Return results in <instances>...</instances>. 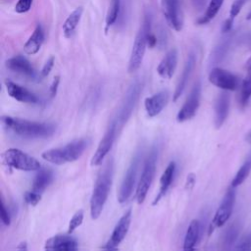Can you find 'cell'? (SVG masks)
Segmentation results:
<instances>
[{
  "label": "cell",
  "instance_id": "6da1fadb",
  "mask_svg": "<svg viewBox=\"0 0 251 251\" xmlns=\"http://www.w3.org/2000/svg\"><path fill=\"white\" fill-rule=\"evenodd\" d=\"M2 122L14 133L28 138L49 137L55 132V126L51 124L36 123L20 118L2 117Z\"/></svg>",
  "mask_w": 251,
  "mask_h": 251
},
{
  "label": "cell",
  "instance_id": "7a4b0ae2",
  "mask_svg": "<svg viewBox=\"0 0 251 251\" xmlns=\"http://www.w3.org/2000/svg\"><path fill=\"white\" fill-rule=\"evenodd\" d=\"M113 177V163L108 162L99 174L90 199V215L93 220L97 219L107 201Z\"/></svg>",
  "mask_w": 251,
  "mask_h": 251
},
{
  "label": "cell",
  "instance_id": "3957f363",
  "mask_svg": "<svg viewBox=\"0 0 251 251\" xmlns=\"http://www.w3.org/2000/svg\"><path fill=\"white\" fill-rule=\"evenodd\" d=\"M152 32V16L149 12H145L142 25L134 38L129 61H128V73L136 72L143 61L146 47L148 45V36Z\"/></svg>",
  "mask_w": 251,
  "mask_h": 251
},
{
  "label": "cell",
  "instance_id": "277c9868",
  "mask_svg": "<svg viewBox=\"0 0 251 251\" xmlns=\"http://www.w3.org/2000/svg\"><path fill=\"white\" fill-rule=\"evenodd\" d=\"M87 146L86 139L75 140L63 147L49 149L42 153V158L55 165H64L66 163L77 160Z\"/></svg>",
  "mask_w": 251,
  "mask_h": 251
},
{
  "label": "cell",
  "instance_id": "5b68a950",
  "mask_svg": "<svg viewBox=\"0 0 251 251\" xmlns=\"http://www.w3.org/2000/svg\"><path fill=\"white\" fill-rule=\"evenodd\" d=\"M3 164L20 171H39L41 165L37 159L20 149L10 148L1 154Z\"/></svg>",
  "mask_w": 251,
  "mask_h": 251
},
{
  "label": "cell",
  "instance_id": "8992f818",
  "mask_svg": "<svg viewBox=\"0 0 251 251\" xmlns=\"http://www.w3.org/2000/svg\"><path fill=\"white\" fill-rule=\"evenodd\" d=\"M141 83L138 80H134L129 87L127 88L124 99L122 101V104L118 110L117 116L115 118V122L117 123L118 126H123L128 118L130 117L141 92Z\"/></svg>",
  "mask_w": 251,
  "mask_h": 251
},
{
  "label": "cell",
  "instance_id": "52a82bcc",
  "mask_svg": "<svg viewBox=\"0 0 251 251\" xmlns=\"http://www.w3.org/2000/svg\"><path fill=\"white\" fill-rule=\"evenodd\" d=\"M155 170H156V153L152 152V154L148 157V159L144 164L141 176L137 185L136 200L138 204L143 203V201L146 198L147 192L154 178Z\"/></svg>",
  "mask_w": 251,
  "mask_h": 251
},
{
  "label": "cell",
  "instance_id": "ba28073f",
  "mask_svg": "<svg viewBox=\"0 0 251 251\" xmlns=\"http://www.w3.org/2000/svg\"><path fill=\"white\" fill-rule=\"evenodd\" d=\"M234 203H235V191H234V187L230 186L226 192L222 200V203L219 206L213 218V221L211 223V227H210V233L215 227L223 226L228 221V219L232 214Z\"/></svg>",
  "mask_w": 251,
  "mask_h": 251
},
{
  "label": "cell",
  "instance_id": "9c48e42d",
  "mask_svg": "<svg viewBox=\"0 0 251 251\" xmlns=\"http://www.w3.org/2000/svg\"><path fill=\"white\" fill-rule=\"evenodd\" d=\"M209 81L213 85L226 91L236 90L241 84L237 75L218 67H215L210 71Z\"/></svg>",
  "mask_w": 251,
  "mask_h": 251
},
{
  "label": "cell",
  "instance_id": "30bf717a",
  "mask_svg": "<svg viewBox=\"0 0 251 251\" xmlns=\"http://www.w3.org/2000/svg\"><path fill=\"white\" fill-rule=\"evenodd\" d=\"M139 162H140V155H139V153H137L134 156L133 160L131 161V163L125 175V177L122 181L119 195H118V200L120 203L126 202L132 194L133 187H134L135 180H136L137 172H138Z\"/></svg>",
  "mask_w": 251,
  "mask_h": 251
},
{
  "label": "cell",
  "instance_id": "8fae6325",
  "mask_svg": "<svg viewBox=\"0 0 251 251\" xmlns=\"http://www.w3.org/2000/svg\"><path fill=\"white\" fill-rule=\"evenodd\" d=\"M200 97H201V83L197 81L193 85L187 99L185 100L184 104L182 105V107L180 108V110L176 115V120L178 122L182 123V122L188 121L195 116L200 105Z\"/></svg>",
  "mask_w": 251,
  "mask_h": 251
},
{
  "label": "cell",
  "instance_id": "7c38bea8",
  "mask_svg": "<svg viewBox=\"0 0 251 251\" xmlns=\"http://www.w3.org/2000/svg\"><path fill=\"white\" fill-rule=\"evenodd\" d=\"M162 12L168 25L179 31L183 26V17L179 0H161Z\"/></svg>",
  "mask_w": 251,
  "mask_h": 251
},
{
  "label": "cell",
  "instance_id": "4fadbf2b",
  "mask_svg": "<svg viewBox=\"0 0 251 251\" xmlns=\"http://www.w3.org/2000/svg\"><path fill=\"white\" fill-rule=\"evenodd\" d=\"M117 123L115 121H112L110 124V126L106 130L104 136L102 137L101 141L99 142V145L91 159V166H99L102 164L104 158L111 150L113 143L115 141L116 132H117Z\"/></svg>",
  "mask_w": 251,
  "mask_h": 251
},
{
  "label": "cell",
  "instance_id": "5bb4252c",
  "mask_svg": "<svg viewBox=\"0 0 251 251\" xmlns=\"http://www.w3.org/2000/svg\"><path fill=\"white\" fill-rule=\"evenodd\" d=\"M5 65L10 71L20 74L33 81H38L41 77V75L35 71V69L32 67L29 61L25 59L24 56L18 55L12 57L6 61Z\"/></svg>",
  "mask_w": 251,
  "mask_h": 251
},
{
  "label": "cell",
  "instance_id": "9a60e30c",
  "mask_svg": "<svg viewBox=\"0 0 251 251\" xmlns=\"http://www.w3.org/2000/svg\"><path fill=\"white\" fill-rule=\"evenodd\" d=\"M130 221H131V210L129 209L122 216V218L117 223L110 239L104 246L106 250H117V247L121 244V242L124 240V238L126 237L128 231Z\"/></svg>",
  "mask_w": 251,
  "mask_h": 251
},
{
  "label": "cell",
  "instance_id": "2e32d148",
  "mask_svg": "<svg viewBox=\"0 0 251 251\" xmlns=\"http://www.w3.org/2000/svg\"><path fill=\"white\" fill-rule=\"evenodd\" d=\"M77 241L68 234H58L47 239L44 251H77Z\"/></svg>",
  "mask_w": 251,
  "mask_h": 251
},
{
  "label": "cell",
  "instance_id": "e0dca14e",
  "mask_svg": "<svg viewBox=\"0 0 251 251\" xmlns=\"http://www.w3.org/2000/svg\"><path fill=\"white\" fill-rule=\"evenodd\" d=\"M5 85L8 94L19 102L28 104H37L39 102V98L34 93L12 80L7 79L5 81Z\"/></svg>",
  "mask_w": 251,
  "mask_h": 251
},
{
  "label": "cell",
  "instance_id": "ac0fdd59",
  "mask_svg": "<svg viewBox=\"0 0 251 251\" xmlns=\"http://www.w3.org/2000/svg\"><path fill=\"white\" fill-rule=\"evenodd\" d=\"M168 101H169V93L168 91H165V90L147 97L144 101V106H145L147 115L150 118L156 117L166 107Z\"/></svg>",
  "mask_w": 251,
  "mask_h": 251
},
{
  "label": "cell",
  "instance_id": "d6986e66",
  "mask_svg": "<svg viewBox=\"0 0 251 251\" xmlns=\"http://www.w3.org/2000/svg\"><path fill=\"white\" fill-rule=\"evenodd\" d=\"M230 104V96L227 91H222L215 103V126L220 128L227 118Z\"/></svg>",
  "mask_w": 251,
  "mask_h": 251
},
{
  "label": "cell",
  "instance_id": "ffe728a7",
  "mask_svg": "<svg viewBox=\"0 0 251 251\" xmlns=\"http://www.w3.org/2000/svg\"><path fill=\"white\" fill-rule=\"evenodd\" d=\"M177 65V51L173 48L169 50L157 67L158 75L163 78H171Z\"/></svg>",
  "mask_w": 251,
  "mask_h": 251
},
{
  "label": "cell",
  "instance_id": "44dd1931",
  "mask_svg": "<svg viewBox=\"0 0 251 251\" xmlns=\"http://www.w3.org/2000/svg\"><path fill=\"white\" fill-rule=\"evenodd\" d=\"M195 64H196V56L194 53H190L187 57V60L185 62V65H184V68L182 70V73H181V75L178 79V82L176 84V90H175V93H174V96H173V100L174 101H176L180 95L182 94L183 90L185 89L186 87V84L188 82V79L194 70V67H195Z\"/></svg>",
  "mask_w": 251,
  "mask_h": 251
},
{
  "label": "cell",
  "instance_id": "7402d4cb",
  "mask_svg": "<svg viewBox=\"0 0 251 251\" xmlns=\"http://www.w3.org/2000/svg\"><path fill=\"white\" fill-rule=\"evenodd\" d=\"M43 42H44V30L41 25L38 24L35 26L29 38L25 43L24 50L28 55H34L40 50Z\"/></svg>",
  "mask_w": 251,
  "mask_h": 251
},
{
  "label": "cell",
  "instance_id": "603a6c76",
  "mask_svg": "<svg viewBox=\"0 0 251 251\" xmlns=\"http://www.w3.org/2000/svg\"><path fill=\"white\" fill-rule=\"evenodd\" d=\"M200 234V223L198 220H192L186 229L182 251H195Z\"/></svg>",
  "mask_w": 251,
  "mask_h": 251
},
{
  "label": "cell",
  "instance_id": "cb8c5ba5",
  "mask_svg": "<svg viewBox=\"0 0 251 251\" xmlns=\"http://www.w3.org/2000/svg\"><path fill=\"white\" fill-rule=\"evenodd\" d=\"M175 172H176V163L175 162H171L167 168L165 169V171L163 172L161 178H160V189L159 192L157 194V196L155 197L152 205H156L161 198L166 194V192L168 191V189L170 188L172 181L174 179V176H175Z\"/></svg>",
  "mask_w": 251,
  "mask_h": 251
},
{
  "label": "cell",
  "instance_id": "d4e9b609",
  "mask_svg": "<svg viewBox=\"0 0 251 251\" xmlns=\"http://www.w3.org/2000/svg\"><path fill=\"white\" fill-rule=\"evenodd\" d=\"M231 42H232V35L228 34V35L225 36L218 43V45L214 48V50L210 56V65L211 66H215V65L219 64L225 59V57L226 56V54L230 48Z\"/></svg>",
  "mask_w": 251,
  "mask_h": 251
},
{
  "label": "cell",
  "instance_id": "484cf974",
  "mask_svg": "<svg viewBox=\"0 0 251 251\" xmlns=\"http://www.w3.org/2000/svg\"><path fill=\"white\" fill-rule=\"evenodd\" d=\"M82 12H83L82 7H77L66 19V21L62 26L63 34L66 38H71L74 35V33L80 22Z\"/></svg>",
  "mask_w": 251,
  "mask_h": 251
},
{
  "label": "cell",
  "instance_id": "4316f807",
  "mask_svg": "<svg viewBox=\"0 0 251 251\" xmlns=\"http://www.w3.org/2000/svg\"><path fill=\"white\" fill-rule=\"evenodd\" d=\"M53 179V174L50 170L40 169L34 177L32 190L38 193H42L44 189L50 184Z\"/></svg>",
  "mask_w": 251,
  "mask_h": 251
},
{
  "label": "cell",
  "instance_id": "83f0119b",
  "mask_svg": "<svg viewBox=\"0 0 251 251\" xmlns=\"http://www.w3.org/2000/svg\"><path fill=\"white\" fill-rule=\"evenodd\" d=\"M224 1L225 0H210L204 15L198 19L197 24L205 25V24H208L209 22H211L219 13Z\"/></svg>",
  "mask_w": 251,
  "mask_h": 251
},
{
  "label": "cell",
  "instance_id": "f1b7e54d",
  "mask_svg": "<svg viewBox=\"0 0 251 251\" xmlns=\"http://www.w3.org/2000/svg\"><path fill=\"white\" fill-rule=\"evenodd\" d=\"M122 10V0H111L109 10L106 16L105 30L107 31L119 19Z\"/></svg>",
  "mask_w": 251,
  "mask_h": 251
},
{
  "label": "cell",
  "instance_id": "f546056e",
  "mask_svg": "<svg viewBox=\"0 0 251 251\" xmlns=\"http://www.w3.org/2000/svg\"><path fill=\"white\" fill-rule=\"evenodd\" d=\"M251 98V69L247 70V75L240 84L239 92V104L241 107H245Z\"/></svg>",
  "mask_w": 251,
  "mask_h": 251
},
{
  "label": "cell",
  "instance_id": "4dcf8cb0",
  "mask_svg": "<svg viewBox=\"0 0 251 251\" xmlns=\"http://www.w3.org/2000/svg\"><path fill=\"white\" fill-rule=\"evenodd\" d=\"M250 172H251V152L248 155V157L246 158V160L244 161V163L242 164V166L237 171L235 176L233 177V179L231 181V186L236 187V186L242 184L243 181L249 176Z\"/></svg>",
  "mask_w": 251,
  "mask_h": 251
},
{
  "label": "cell",
  "instance_id": "1f68e13d",
  "mask_svg": "<svg viewBox=\"0 0 251 251\" xmlns=\"http://www.w3.org/2000/svg\"><path fill=\"white\" fill-rule=\"evenodd\" d=\"M82 221H83V211L79 210L71 219L69 227H68V233H72L75 229H76L81 225Z\"/></svg>",
  "mask_w": 251,
  "mask_h": 251
},
{
  "label": "cell",
  "instance_id": "d6a6232c",
  "mask_svg": "<svg viewBox=\"0 0 251 251\" xmlns=\"http://www.w3.org/2000/svg\"><path fill=\"white\" fill-rule=\"evenodd\" d=\"M246 2H247V0H234L230 6L228 19H230L231 21H234L235 17L240 13V11L242 10V8Z\"/></svg>",
  "mask_w": 251,
  "mask_h": 251
},
{
  "label": "cell",
  "instance_id": "836d02e7",
  "mask_svg": "<svg viewBox=\"0 0 251 251\" xmlns=\"http://www.w3.org/2000/svg\"><path fill=\"white\" fill-rule=\"evenodd\" d=\"M25 201L28 204V205H31V206H35L38 204V202L40 201L41 199V193H38V192H35L33 190L31 191H27L25 193Z\"/></svg>",
  "mask_w": 251,
  "mask_h": 251
},
{
  "label": "cell",
  "instance_id": "e575fe53",
  "mask_svg": "<svg viewBox=\"0 0 251 251\" xmlns=\"http://www.w3.org/2000/svg\"><path fill=\"white\" fill-rule=\"evenodd\" d=\"M33 0H19L15 6V11L19 14L26 13L30 10Z\"/></svg>",
  "mask_w": 251,
  "mask_h": 251
},
{
  "label": "cell",
  "instance_id": "d590c367",
  "mask_svg": "<svg viewBox=\"0 0 251 251\" xmlns=\"http://www.w3.org/2000/svg\"><path fill=\"white\" fill-rule=\"evenodd\" d=\"M54 63H55V58L53 56H51L43 65L41 71H40V75H41V77H46L50 72L52 71L53 67H54Z\"/></svg>",
  "mask_w": 251,
  "mask_h": 251
},
{
  "label": "cell",
  "instance_id": "8d00e7d4",
  "mask_svg": "<svg viewBox=\"0 0 251 251\" xmlns=\"http://www.w3.org/2000/svg\"><path fill=\"white\" fill-rule=\"evenodd\" d=\"M235 251H251V232L240 241Z\"/></svg>",
  "mask_w": 251,
  "mask_h": 251
},
{
  "label": "cell",
  "instance_id": "74e56055",
  "mask_svg": "<svg viewBox=\"0 0 251 251\" xmlns=\"http://www.w3.org/2000/svg\"><path fill=\"white\" fill-rule=\"evenodd\" d=\"M1 222L4 226H9L11 223V218H10V213L2 200V206H1Z\"/></svg>",
  "mask_w": 251,
  "mask_h": 251
},
{
  "label": "cell",
  "instance_id": "f35d334b",
  "mask_svg": "<svg viewBox=\"0 0 251 251\" xmlns=\"http://www.w3.org/2000/svg\"><path fill=\"white\" fill-rule=\"evenodd\" d=\"M235 231H236V230H235L233 227H230V228L227 230L226 236V238H225L226 246H229V245L233 242V240H234V238H235V236H236V232H235Z\"/></svg>",
  "mask_w": 251,
  "mask_h": 251
},
{
  "label": "cell",
  "instance_id": "ab89813d",
  "mask_svg": "<svg viewBox=\"0 0 251 251\" xmlns=\"http://www.w3.org/2000/svg\"><path fill=\"white\" fill-rule=\"evenodd\" d=\"M59 82H60L59 76H55L51 85H50V95H51V97H54L56 95L57 89H58V86H59Z\"/></svg>",
  "mask_w": 251,
  "mask_h": 251
},
{
  "label": "cell",
  "instance_id": "60d3db41",
  "mask_svg": "<svg viewBox=\"0 0 251 251\" xmlns=\"http://www.w3.org/2000/svg\"><path fill=\"white\" fill-rule=\"evenodd\" d=\"M191 1L193 3L194 7L196 9H198V10H201L205 6V4L207 2V0H191Z\"/></svg>",
  "mask_w": 251,
  "mask_h": 251
},
{
  "label": "cell",
  "instance_id": "b9f144b4",
  "mask_svg": "<svg viewBox=\"0 0 251 251\" xmlns=\"http://www.w3.org/2000/svg\"><path fill=\"white\" fill-rule=\"evenodd\" d=\"M16 251H27V244L25 241H22L16 248Z\"/></svg>",
  "mask_w": 251,
  "mask_h": 251
},
{
  "label": "cell",
  "instance_id": "7bdbcfd3",
  "mask_svg": "<svg viewBox=\"0 0 251 251\" xmlns=\"http://www.w3.org/2000/svg\"><path fill=\"white\" fill-rule=\"evenodd\" d=\"M195 182V178H194V176L193 175H189L188 177H187V182H186V186L189 188V187H192L193 184Z\"/></svg>",
  "mask_w": 251,
  "mask_h": 251
},
{
  "label": "cell",
  "instance_id": "ee69618b",
  "mask_svg": "<svg viewBox=\"0 0 251 251\" xmlns=\"http://www.w3.org/2000/svg\"><path fill=\"white\" fill-rule=\"evenodd\" d=\"M245 139H246V141H247L248 143L251 144V129L247 132V134H246V136H245Z\"/></svg>",
  "mask_w": 251,
  "mask_h": 251
},
{
  "label": "cell",
  "instance_id": "f6af8a7d",
  "mask_svg": "<svg viewBox=\"0 0 251 251\" xmlns=\"http://www.w3.org/2000/svg\"><path fill=\"white\" fill-rule=\"evenodd\" d=\"M246 68H247V70H250L251 69V57L247 60V62H246Z\"/></svg>",
  "mask_w": 251,
  "mask_h": 251
},
{
  "label": "cell",
  "instance_id": "bcb514c9",
  "mask_svg": "<svg viewBox=\"0 0 251 251\" xmlns=\"http://www.w3.org/2000/svg\"><path fill=\"white\" fill-rule=\"evenodd\" d=\"M247 20H251V11L248 13L247 15Z\"/></svg>",
  "mask_w": 251,
  "mask_h": 251
},
{
  "label": "cell",
  "instance_id": "7dc6e473",
  "mask_svg": "<svg viewBox=\"0 0 251 251\" xmlns=\"http://www.w3.org/2000/svg\"><path fill=\"white\" fill-rule=\"evenodd\" d=\"M106 251H117V250H106Z\"/></svg>",
  "mask_w": 251,
  "mask_h": 251
}]
</instances>
